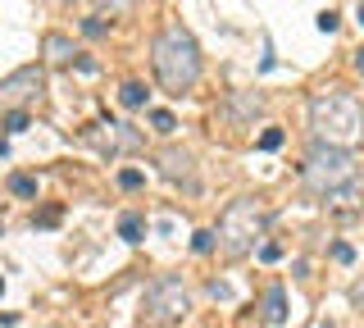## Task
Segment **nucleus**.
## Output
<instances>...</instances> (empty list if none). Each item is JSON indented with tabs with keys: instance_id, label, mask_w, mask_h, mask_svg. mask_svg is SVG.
Returning a JSON list of instances; mask_svg holds the SVG:
<instances>
[{
	"instance_id": "nucleus-1",
	"label": "nucleus",
	"mask_w": 364,
	"mask_h": 328,
	"mask_svg": "<svg viewBox=\"0 0 364 328\" xmlns=\"http://www.w3.org/2000/svg\"><path fill=\"white\" fill-rule=\"evenodd\" d=\"M151 69H155V83L164 87L168 96H187L205 73L196 37H191L182 23H164L159 37L151 41Z\"/></svg>"
},
{
	"instance_id": "nucleus-2",
	"label": "nucleus",
	"mask_w": 364,
	"mask_h": 328,
	"mask_svg": "<svg viewBox=\"0 0 364 328\" xmlns=\"http://www.w3.org/2000/svg\"><path fill=\"white\" fill-rule=\"evenodd\" d=\"M310 132H314V142L355 151V146L364 142V105H360V96L341 92V87L314 92L310 96Z\"/></svg>"
},
{
	"instance_id": "nucleus-3",
	"label": "nucleus",
	"mask_w": 364,
	"mask_h": 328,
	"mask_svg": "<svg viewBox=\"0 0 364 328\" xmlns=\"http://www.w3.org/2000/svg\"><path fill=\"white\" fill-rule=\"evenodd\" d=\"M269 228V201L264 196H237L228 201L223 214H219V251L228 260H246L250 251L259 246V237Z\"/></svg>"
},
{
	"instance_id": "nucleus-4",
	"label": "nucleus",
	"mask_w": 364,
	"mask_h": 328,
	"mask_svg": "<svg viewBox=\"0 0 364 328\" xmlns=\"http://www.w3.org/2000/svg\"><path fill=\"white\" fill-rule=\"evenodd\" d=\"M346 183H360V160L355 151H346V146H328V142H314L310 151H305V164H301V187L310 191V196L323 201L328 191L346 187Z\"/></svg>"
},
{
	"instance_id": "nucleus-5",
	"label": "nucleus",
	"mask_w": 364,
	"mask_h": 328,
	"mask_svg": "<svg viewBox=\"0 0 364 328\" xmlns=\"http://www.w3.org/2000/svg\"><path fill=\"white\" fill-rule=\"evenodd\" d=\"M187 310H191V292L178 274H159L146 287V319L151 324H159V328L178 324V319H187Z\"/></svg>"
},
{
	"instance_id": "nucleus-6",
	"label": "nucleus",
	"mask_w": 364,
	"mask_h": 328,
	"mask_svg": "<svg viewBox=\"0 0 364 328\" xmlns=\"http://www.w3.org/2000/svg\"><path fill=\"white\" fill-rule=\"evenodd\" d=\"M41 92H46V69L41 64H23V69H14L9 78H0V105L5 110L32 105Z\"/></svg>"
},
{
	"instance_id": "nucleus-7",
	"label": "nucleus",
	"mask_w": 364,
	"mask_h": 328,
	"mask_svg": "<svg viewBox=\"0 0 364 328\" xmlns=\"http://www.w3.org/2000/svg\"><path fill=\"white\" fill-rule=\"evenodd\" d=\"M82 142H91L100 155H128V151H141V132L132 128V123H91L82 132Z\"/></svg>"
},
{
	"instance_id": "nucleus-8",
	"label": "nucleus",
	"mask_w": 364,
	"mask_h": 328,
	"mask_svg": "<svg viewBox=\"0 0 364 328\" xmlns=\"http://www.w3.org/2000/svg\"><path fill=\"white\" fill-rule=\"evenodd\" d=\"M155 169H159V178H164V183H173V187H187V191L200 187V178H196V155L182 151V146H164V151L155 155Z\"/></svg>"
},
{
	"instance_id": "nucleus-9",
	"label": "nucleus",
	"mask_w": 364,
	"mask_h": 328,
	"mask_svg": "<svg viewBox=\"0 0 364 328\" xmlns=\"http://www.w3.org/2000/svg\"><path fill=\"white\" fill-rule=\"evenodd\" d=\"M223 115L232 123H255L259 115H264V96H259V92H228Z\"/></svg>"
},
{
	"instance_id": "nucleus-10",
	"label": "nucleus",
	"mask_w": 364,
	"mask_h": 328,
	"mask_svg": "<svg viewBox=\"0 0 364 328\" xmlns=\"http://www.w3.org/2000/svg\"><path fill=\"white\" fill-rule=\"evenodd\" d=\"M41 55H46V64H55V69H64V64H73V41L64 37V32H46L41 37Z\"/></svg>"
},
{
	"instance_id": "nucleus-11",
	"label": "nucleus",
	"mask_w": 364,
	"mask_h": 328,
	"mask_svg": "<svg viewBox=\"0 0 364 328\" xmlns=\"http://www.w3.org/2000/svg\"><path fill=\"white\" fill-rule=\"evenodd\" d=\"M360 201H364V183H346V187L328 191L323 206L333 210V214H355V210H360Z\"/></svg>"
},
{
	"instance_id": "nucleus-12",
	"label": "nucleus",
	"mask_w": 364,
	"mask_h": 328,
	"mask_svg": "<svg viewBox=\"0 0 364 328\" xmlns=\"http://www.w3.org/2000/svg\"><path fill=\"white\" fill-rule=\"evenodd\" d=\"M259 314H264V324H282V319H287V292H282L278 282L264 292V301H259Z\"/></svg>"
},
{
	"instance_id": "nucleus-13",
	"label": "nucleus",
	"mask_w": 364,
	"mask_h": 328,
	"mask_svg": "<svg viewBox=\"0 0 364 328\" xmlns=\"http://www.w3.org/2000/svg\"><path fill=\"white\" fill-rule=\"evenodd\" d=\"M119 237H123V242H141V237H146V223H141V214H123V219H119Z\"/></svg>"
},
{
	"instance_id": "nucleus-14",
	"label": "nucleus",
	"mask_w": 364,
	"mask_h": 328,
	"mask_svg": "<svg viewBox=\"0 0 364 328\" xmlns=\"http://www.w3.org/2000/svg\"><path fill=\"white\" fill-rule=\"evenodd\" d=\"M119 100H123L128 110H141V105H146V87H141V83H123Z\"/></svg>"
},
{
	"instance_id": "nucleus-15",
	"label": "nucleus",
	"mask_w": 364,
	"mask_h": 328,
	"mask_svg": "<svg viewBox=\"0 0 364 328\" xmlns=\"http://www.w3.org/2000/svg\"><path fill=\"white\" fill-rule=\"evenodd\" d=\"M9 191H14V196H37V178L14 174V178H9Z\"/></svg>"
},
{
	"instance_id": "nucleus-16",
	"label": "nucleus",
	"mask_w": 364,
	"mask_h": 328,
	"mask_svg": "<svg viewBox=\"0 0 364 328\" xmlns=\"http://www.w3.org/2000/svg\"><path fill=\"white\" fill-rule=\"evenodd\" d=\"M151 128H155V132H164V137H168V132L178 128V119L168 115V110H151Z\"/></svg>"
},
{
	"instance_id": "nucleus-17",
	"label": "nucleus",
	"mask_w": 364,
	"mask_h": 328,
	"mask_svg": "<svg viewBox=\"0 0 364 328\" xmlns=\"http://www.w3.org/2000/svg\"><path fill=\"white\" fill-rule=\"evenodd\" d=\"M282 142H287V132H282V128H264V132H259V151H278Z\"/></svg>"
},
{
	"instance_id": "nucleus-18",
	"label": "nucleus",
	"mask_w": 364,
	"mask_h": 328,
	"mask_svg": "<svg viewBox=\"0 0 364 328\" xmlns=\"http://www.w3.org/2000/svg\"><path fill=\"white\" fill-rule=\"evenodd\" d=\"M141 183H146L141 169H119V187H123V191H136Z\"/></svg>"
},
{
	"instance_id": "nucleus-19",
	"label": "nucleus",
	"mask_w": 364,
	"mask_h": 328,
	"mask_svg": "<svg viewBox=\"0 0 364 328\" xmlns=\"http://www.w3.org/2000/svg\"><path fill=\"white\" fill-rule=\"evenodd\" d=\"M23 128H32L28 110H9V115H5V132H23Z\"/></svg>"
},
{
	"instance_id": "nucleus-20",
	"label": "nucleus",
	"mask_w": 364,
	"mask_h": 328,
	"mask_svg": "<svg viewBox=\"0 0 364 328\" xmlns=\"http://www.w3.org/2000/svg\"><path fill=\"white\" fill-rule=\"evenodd\" d=\"M82 32H87V37H105V32H109L105 14H91V18H82Z\"/></svg>"
},
{
	"instance_id": "nucleus-21",
	"label": "nucleus",
	"mask_w": 364,
	"mask_h": 328,
	"mask_svg": "<svg viewBox=\"0 0 364 328\" xmlns=\"http://www.w3.org/2000/svg\"><path fill=\"white\" fill-rule=\"evenodd\" d=\"M214 242H219V237H214V233H196V237H191V251H196V255H205V251H214Z\"/></svg>"
},
{
	"instance_id": "nucleus-22",
	"label": "nucleus",
	"mask_w": 364,
	"mask_h": 328,
	"mask_svg": "<svg viewBox=\"0 0 364 328\" xmlns=\"http://www.w3.org/2000/svg\"><path fill=\"white\" fill-rule=\"evenodd\" d=\"M350 305H355V310H364V274L350 282Z\"/></svg>"
},
{
	"instance_id": "nucleus-23",
	"label": "nucleus",
	"mask_w": 364,
	"mask_h": 328,
	"mask_svg": "<svg viewBox=\"0 0 364 328\" xmlns=\"http://www.w3.org/2000/svg\"><path fill=\"white\" fill-rule=\"evenodd\" d=\"M333 260H341V265H350V260H355V251H350L346 242H337V246H333Z\"/></svg>"
},
{
	"instance_id": "nucleus-24",
	"label": "nucleus",
	"mask_w": 364,
	"mask_h": 328,
	"mask_svg": "<svg viewBox=\"0 0 364 328\" xmlns=\"http://www.w3.org/2000/svg\"><path fill=\"white\" fill-rule=\"evenodd\" d=\"M210 297L214 301H228V297H232V287H228V282H210Z\"/></svg>"
},
{
	"instance_id": "nucleus-25",
	"label": "nucleus",
	"mask_w": 364,
	"mask_h": 328,
	"mask_svg": "<svg viewBox=\"0 0 364 328\" xmlns=\"http://www.w3.org/2000/svg\"><path fill=\"white\" fill-rule=\"evenodd\" d=\"M318 28H323V32H337V14H333V9H328V14H318Z\"/></svg>"
},
{
	"instance_id": "nucleus-26",
	"label": "nucleus",
	"mask_w": 364,
	"mask_h": 328,
	"mask_svg": "<svg viewBox=\"0 0 364 328\" xmlns=\"http://www.w3.org/2000/svg\"><path fill=\"white\" fill-rule=\"evenodd\" d=\"M282 251H278V246H273V242H264V246H259V260H278Z\"/></svg>"
},
{
	"instance_id": "nucleus-27",
	"label": "nucleus",
	"mask_w": 364,
	"mask_h": 328,
	"mask_svg": "<svg viewBox=\"0 0 364 328\" xmlns=\"http://www.w3.org/2000/svg\"><path fill=\"white\" fill-rule=\"evenodd\" d=\"M355 69H360V73H364V46H360V51H355Z\"/></svg>"
},
{
	"instance_id": "nucleus-28",
	"label": "nucleus",
	"mask_w": 364,
	"mask_h": 328,
	"mask_svg": "<svg viewBox=\"0 0 364 328\" xmlns=\"http://www.w3.org/2000/svg\"><path fill=\"white\" fill-rule=\"evenodd\" d=\"M360 23H364V0H360Z\"/></svg>"
},
{
	"instance_id": "nucleus-29",
	"label": "nucleus",
	"mask_w": 364,
	"mask_h": 328,
	"mask_svg": "<svg viewBox=\"0 0 364 328\" xmlns=\"http://www.w3.org/2000/svg\"><path fill=\"white\" fill-rule=\"evenodd\" d=\"M0 292H5V278H0Z\"/></svg>"
},
{
	"instance_id": "nucleus-30",
	"label": "nucleus",
	"mask_w": 364,
	"mask_h": 328,
	"mask_svg": "<svg viewBox=\"0 0 364 328\" xmlns=\"http://www.w3.org/2000/svg\"><path fill=\"white\" fill-rule=\"evenodd\" d=\"M55 5H68V0H55Z\"/></svg>"
}]
</instances>
